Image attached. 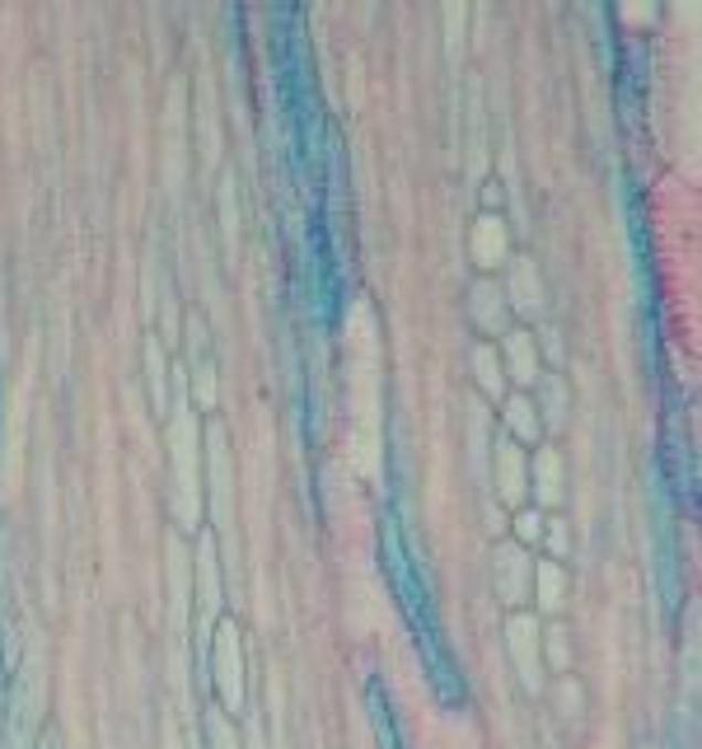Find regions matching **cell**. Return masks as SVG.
<instances>
[{"instance_id":"1","label":"cell","mask_w":702,"mask_h":749,"mask_svg":"<svg viewBox=\"0 0 702 749\" xmlns=\"http://www.w3.org/2000/svg\"><path fill=\"white\" fill-rule=\"evenodd\" d=\"M216 684H221L225 707L240 713L244 707V656H240V627L230 619L216 627Z\"/></svg>"},{"instance_id":"2","label":"cell","mask_w":702,"mask_h":749,"mask_svg":"<svg viewBox=\"0 0 702 749\" xmlns=\"http://www.w3.org/2000/svg\"><path fill=\"white\" fill-rule=\"evenodd\" d=\"M506 646H511V661H515V675L520 684L534 688L543 684V656H539V623L530 614H515L511 627H506Z\"/></svg>"},{"instance_id":"3","label":"cell","mask_w":702,"mask_h":749,"mask_svg":"<svg viewBox=\"0 0 702 749\" xmlns=\"http://www.w3.org/2000/svg\"><path fill=\"white\" fill-rule=\"evenodd\" d=\"M530 586H534V562L530 553H524L520 544H501L497 548V595L520 609L524 600H530Z\"/></svg>"},{"instance_id":"4","label":"cell","mask_w":702,"mask_h":749,"mask_svg":"<svg viewBox=\"0 0 702 749\" xmlns=\"http://www.w3.org/2000/svg\"><path fill=\"white\" fill-rule=\"evenodd\" d=\"M524 487H530V473H524L520 445H515L511 436H501V441H497V492H501V502L520 506V502H524Z\"/></svg>"},{"instance_id":"5","label":"cell","mask_w":702,"mask_h":749,"mask_svg":"<svg viewBox=\"0 0 702 749\" xmlns=\"http://www.w3.org/2000/svg\"><path fill=\"white\" fill-rule=\"evenodd\" d=\"M506 253H511V234H506V221L492 211H482L474 221V259L478 267H497L506 263Z\"/></svg>"},{"instance_id":"6","label":"cell","mask_w":702,"mask_h":749,"mask_svg":"<svg viewBox=\"0 0 702 749\" xmlns=\"http://www.w3.org/2000/svg\"><path fill=\"white\" fill-rule=\"evenodd\" d=\"M501 370H511V380L515 384H539V347H534V333H524V328H511L506 333V366Z\"/></svg>"},{"instance_id":"7","label":"cell","mask_w":702,"mask_h":749,"mask_svg":"<svg viewBox=\"0 0 702 749\" xmlns=\"http://www.w3.org/2000/svg\"><path fill=\"white\" fill-rule=\"evenodd\" d=\"M192 441H198V431H192L188 418H179V426H173V450H179V497H183V516H192L198 510V473H192Z\"/></svg>"},{"instance_id":"8","label":"cell","mask_w":702,"mask_h":749,"mask_svg":"<svg viewBox=\"0 0 702 749\" xmlns=\"http://www.w3.org/2000/svg\"><path fill=\"white\" fill-rule=\"evenodd\" d=\"M468 309H474V324L482 333H497L506 328V291L497 282H478L474 286V300H468Z\"/></svg>"},{"instance_id":"9","label":"cell","mask_w":702,"mask_h":749,"mask_svg":"<svg viewBox=\"0 0 702 749\" xmlns=\"http://www.w3.org/2000/svg\"><path fill=\"white\" fill-rule=\"evenodd\" d=\"M534 600H539V609H549V614H557L562 609V600H567V571H562L553 558L549 562H534Z\"/></svg>"},{"instance_id":"10","label":"cell","mask_w":702,"mask_h":749,"mask_svg":"<svg viewBox=\"0 0 702 749\" xmlns=\"http://www.w3.org/2000/svg\"><path fill=\"white\" fill-rule=\"evenodd\" d=\"M506 426H511V436L524 441V445L539 441L543 422H539V403L530 399V393H511V399H506Z\"/></svg>"},{"instance_id":"11","label":"cell","mask_w":702,"mask_h":749,"mask_svg":"<svg viewBox=\"0 0 702 749\" xmlns=\"http://www.w3.org/2000/svg\"><path fill=\"white\" fill-rule=\"evenodd\" d=\"M501 291H506V300H511V305L539 309L543 286H539V272L530 267V259H515V263H511V286H501Z\"/></svg>"},{"instance_id":"12","label":"cell","mask_w":702,"mask_h":749,"mask_svg":"<svg viewBox=\"0 0 702 749\" xmlns=\"http://www.w3.org/2000/svg\"><path fill=\"white\" fill-rule=\"evenodd\" d=\"M530 473H534L539 502H543V506H553V502L562 497V460H557V450H539Z\"/></svg>"},{"instance_id":"13","label":"cell","mask_w":702,"mask_h":749,"mask_svg":"<svg viewBox=\"0 0 702 749\" xmlns=\"http://www.w3.org/2000/svg\"><path fill=\"white\" fill-rule=\"evenodd\" d=\"M474 370H478V384L487 389V393H501L506 389V370H501V361H497V347H474Z\"/></svg>"},{"instance_id":"14","label":"cell","mask_w":702,"mask_h":749,"mask_svg":"<svg viewBox=\"0 0 702 749\" xmlns=\"http://www.w3.org/2000/svg\"><path fill=\"white\" fill-rule=\"evenodd\" d=\"M543 525H549V516H543L539 506H524L520 516H515V535H520V548H524V544H539V539H543Z\"/></svg>"},{"instance_id":"15","label":"cell","mask_w":702,"mask_h":749,"mask_svg":"<svg viewBox=\"0 0 702 749\" xmlns=\"http://www.w3.org/2000/svg\"><path fill=\"white\" fill-rule=\"evenodd\" d=\"M539 637H543V646H549V665L553 669L572 665V646H567V633H562V627H549V633H539Z\"/></svg>"},{"instance_id":"16","label":"cell","mask_w":702,"mask_h":749,"mask_svg":"<svg viewBox=\"0 0 702 749\" xmlns=\"http://www.w3.org/2000/svg\"><path fill=\"white\" fill-rule=\"evenodd\" d=\"M543 539L553 544V553H567V548H572V539H567V525H562V520H549V525H543Z\"/></svg>"},{"instance_id":"17","label":"cell","mask_w":702,"mask_h":749,"mask_svg":"<svg viewBox=\"0 0 702 749\" xmlns=\"http://www.w3.org/2000/svg\"><path fill=\"white\" fill-rule=\"evenodd\" d=\"M557 698H562V707H567V717L581 713V684H576V679H562V684H557Z\"/></svg>"},{"instance_id":"18","label":"cell","mask_w":702,"mask_h":749,"mask_svg":"<svg viewBox=\"0 0 702 749\" xmlns=\"http://www.w3.org/2000/svg\"><path fill=\"white\" fill-rule=\"evenodd\" d=\"M557 408H562V384H557V380H549V422H553V426L562 422V418H557Z\"/></svg>"},{"instance_id":"19","label":"cell","mask_w":702,"mask_h":749,"mask_svg":"<svg viewBox=\"0 0 702 749\" xmlns=\"http://www.w3.org/2000/svg\"><path fill=\"white\" fill-rule=\"evenodd\" d=\"M211 736H216V745H221V749H240V745L230 740V731H225V721H221V717H211Z\"/></svg>"}]
</instances>
